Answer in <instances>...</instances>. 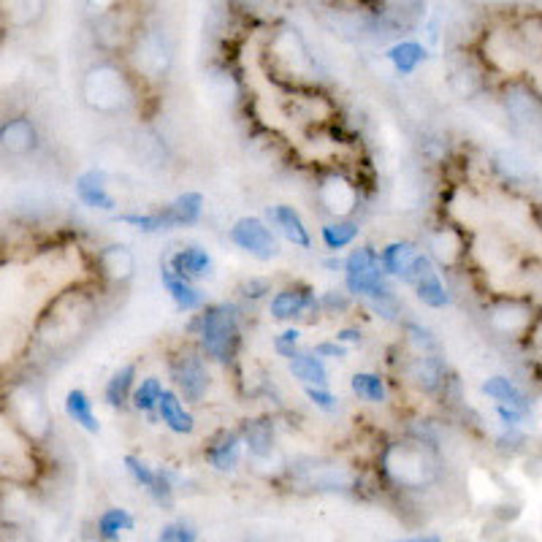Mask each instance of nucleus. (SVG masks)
Returning a JSON list of instances; mask_svg holds the SVG:
<instances>
[{
  "label": "nucleus",
  "mask_w": 542,
  "mask_h": 542,
  "mask_svg": "<svg viewBox=\"0 0 542 542\" xmlns=\"http://www.w3.org/2000/svg\"><path fill=\"white\" fill-rule=\"evenodd\" d=\"M239 307L234 304H206L193 320L190 331L198 337V347L206 361H215L228 366L236 358L239 342H242V328H239Z\"/></svg>",
  "instance_id": "1"
},
{
  "label": "nucleus",
  "mask_w": 542,
  "mask_h": 542,
  "mask_svg": "<svg viewBox=\"0 0 542 542\" xmlns=\"http://www.w3.org/2000/svg\"><path fill=\"white\" fill-rule=\"evenodd\" d=\"M385 477L402 488H426L440 477L437 445L421 440L391 442L380 456Z\"/></svg>",
  "instance_id": "2"
},
{
  "label": "nucleus",
  "mask_w": 542,
  "mask_h": 542,
  "mask_svg": "<svg viewBox=\"0 0 542 542\" xmlns=\"http://www.w3.org/2000/svg\"><path fill=\"white\" fill-rule=\"evenodd\" d=\"M534 49L526 44L515 19H499L491 22L480 33V60L494 71H502L507 76L524 74L532 63Z\"/></svg>",
  "instance_id": "3"
},
{
  "label": "nucleus",
  "mask_w": 542,
  "mask_h": 542,
  "mask_svg": "<svg viewBox=\"0 0 542 542\" xmlns=\"http://www.w3.org/2000/svg\"><path fill=\"white\" fill-rule=\"evenodd\" d=\"M82 95L85 103L95 112L114 114L131 109L136 98H133V85L128 74L112 63H101L87 71L85 82H82Z\"/></svg>",
  "instance_id": "4"
},
{
  "label": "nucleus",
  "mask_w": 542,
  "mask_h": 542,
  "mask_svg": "<svg viewBox=\"0 0 542 542\" xmlns=\"http://www.w3.org/2000/svg\"><path fill=\"white\" fill-rule=\"evenodd\" d=\"M345 290L353 299H383L393 296L396 290L391 285V277L380 266V253H374L372 247H356L345 258Z\"/></svg>",
  "instance_id": "5"
},
{
  "label": "nucleus",
  "mask_w": 542,
  "mask_h": 542,
  "mask_svg": "<svg viewBox=\"0 0 542 542\" xmlns=\"http://www.w3.org/2000/svg\"><path fill=\"white\" fill-rule=\"evenodd\" d=\"M169 377L185 404L204 402L209 393V366L201 347H182L177 356H171Z\"/></svg>",
  "instance_id": "6"
},
{
  "label": "nucleus",
  "mask_w": 542,
  "mask_h": 542,
  "mask_svg": "<svg viewBox=\"0 0 542 542\" xmlns=\"http://www.w3.org/2000/svg\"><path fill=\"white\" fill-rule=\"evenodd\" d=\"M328 9L361 14L372 22H383L388 28H402L421 14L423 0H320Z\"/></svg>",
  "instance_id": "7"
},
{
  "label": "nucleus",
  "mask_w": 542,
  "mask_h": 542,
  "mask_svg": "<svg viewBox=\"0 0 542 542\" xmlns=\"http://www.w3.org/2000/svg\"><path fill=\"white\" fill-rule=\"evenodd\" d=\"M228 239H231L242 253H247L250 258L261 263L274 261V258L280 255V242H277V236H274V231L269 228V223L261 220V217H239V220L231 225Z\"/></svg>",
  "instance_id": "8"
},
{
  "label": "nucleus",
  "mask_w": 542,
  "mask_h": 542,
  "mask_svg": "<svg viewBox=\"0 0 542 542\" xmlns=\"http://www.w3.org/2000/svg\"><path fill=\"white\" fill-rule=\"evenodd\" d=\"M304 312L318 315L320 296H315V290L309 288V285H301V282H293L288 288L277 290L269 299V315L274 320H280V323L304 318Z\"/></svg>",
  "instance_id": "9"
},
{
  "label": "nucleus",
  "mask_w": 542,
  "mask_h": 542,
  "mask_svg": "<svg viewBox=\"0 0 542 542\" xmlns=\"http://www.w3.org/2000/svg\"><path fill=\"white\" fill-rule=\"evenodd\" d=\"M507 117L513 120L515 131L540 139L542 136V103L532 93V87H513L505 98Z\"/></svg>",
  "instance_id": "10"
},
{
  "label": "nucleus",
  "mask_w": 542,
  "mask_h": 542,
  "mask_svg": "<svg viewBox=\"0 0 542 542\" xmlns=\"http://www.w3.org/2000/svg\"><path fill=\"white\" fill-rule=\"evenodd\" d=\"M404 377L426 396L445 391L448 385V364L440 353H418L404 366Z\"/></svg>",
  "instance_id": "11"
},
{
  "label": "nucleus",
  "mask_w": 542,
  "mask_h": 542,
  "mask_svg": "<svg viewBox=\"0 0 542 542\" xmlns=\"http://www.w3.org/2000/svg\"><path fill=\"white\" fill-rule=\"evenodd\" d=\"M318 198L328 215L350 217L353 209H358V187L342 174H328L320 179Z\"/></svg>",
  "instance_id": "12"
},
{
  "label": "nucleus",
  "mask_w": 542,
  "mask_h": 542,
  "mask_svg": "<svg viewBox=\"0 0 542 542\" xmlns=\"http://www.w3.org/2000/svg\"><path fill=\"white\" fill-rule=\"evenodd\" d=\"M242 453H244L242 431L225 429L206 445L204 458L206 464L215 469V472H236L239 464H242Z\"/></svg>",
  "instance_id": "13"
},
{
  "label": "nucleus",
  "mask_w": 542,
  "mask_h": 542,
  "mask_svg": "<svg viewBox=\"0 0 542 542\" xmlns=\"http://www.w3.org/2000/svg\"><path fill=\"white\" fill-rule=\"evenodd\" d=\"M76 198L95 212L117 209V198L109 193V174L103 169H90L76 177Z\"/></svg>",
  "instance_id": "14"
},
{
  "label": "nucleus",
  "mask_w": 542,
  "mask_h": 542,
  "mask_svg": "<svg viewBox=\"0 0 542 542\" xmlns=\"http://www.w3.org/2000/svg\"><path fill=\"white\" fill-rule=\"evenodd\" d=\"M160 282H163V288H166V293L171 296V301L177 304L179 312H201V309L206 307L204 290L198 288L196 282L174 274L166 261L160 263Z\"/></svg>",
  "instance_id": "15"
},
{
  "label": "nucleus",
  "mask_w": 542,
  "mask_h": 542,
  "mask_svg": "<svg viewBox=\"0 0 542 542\" xmlns=\"http://www.w3.org/2000/svg\"><path fill=\"white\" fill-rule=\"evenodd\" d=\"M0 147L14 155V158H22V155H30V152L38 147V131L33 120L28 117H11L0 125Z\"/></svg>",
  "instance_id": "16"
},
{
  "label": "nucleus",
  "mask_w": 542,
  "mask_h": 542,
  "mask_svg": "<svg viewBox=\"0 0 542 542\" xmlns=\"http://www.w3.org/2000/svg\"><path fill=\"white\" fill-rule=\"evenodd\" d=\"M166 263H169L174 274H179V277H185V280L190 282L206 280V277L215 274V261H212V255L206 253L204 247H198V244L182 247V250H177Z\"/></svg>",
  "instance_id": "17"
},
{
  "label": "nucleus",
  "mask_w": 542,
  "mask_h": 542,
  "mask_svg": "<svg viewBox=\"0 0 542 542\" xmlns=\"http://www.w3.org/2000/svg\"><path fill=\"white\" fill-rule=\"evenodd\" d=\"M158 421L179 437H190L196 431V418L185 407V399L174 388H166L158 402Z\"/></svg>",
  "instance_id": "18"
},
{
  "label": "nucleus",
  "mask_w": 542,
  "mask_h": 542,
  "mask_svg": "<svg viewBox=\"0 0 542 542\" xmlns=\"http://www.w3.org/2000/svg\"><path fill=\"white\" fill-rule=\"evenodd\" d=\"M266 217H269V223L280 231V236L285 242H290L293 247H301V250H309V247H312V236H309L307 223L301 220V215L293 209V206L288 204L269 206Z\"/></svg>",
  "instance_id": "19"
},
{
  "label": "nucleus",
  "mask_w": 542,
  "mask_h": 542,
  "mask_svg": "<svg viewBox=\"0 0 542 542\" xmlns=\"http://www.w3.org/2000/svg\"><path fill=\"white\" fill-rule=\"evenodd\" d=\"M244 450L250 453L253 461H266L271 458L274 448H277V431H274V423L263 421V418H255V421H247L242 429Z\"/></svg>",
  "instance_id": "20"
},
{
  "label": "nucleus",
  "mask_w": 542,
  "mask_h": 542,
  "mask_svg": "<svg viewBox=\"0 0 542 542\" xmlns=\"http://www.w3.org/2000/svg\"><path fill=\"white\" fill-rule=\"evenodd\" d=\"M98 269L106 280L128 282L136 271V255L125 244H109L98 253Z\"/></svg>",
  "instance_id": "21"
},
{
  "label": "nucleus",
  "mask_w": 542,
  "mask_h": 542,
  "mask_svg": "<svg viewBox=\"0 0 542 542\" xmlns=\"http://www.w3.org/2000/svg\"><path fill=\"white\" fill-rule=\"evenodd\" d=\"M491 326L505 337H521L526 328L532 326V315L518 301H502V304L491 307Z\"/></svg>",
  "instance_id": "22"
},
{
  "label": "nucleus",
  "mask_w": 542,
  "mask_h": 542,
  "mask_svg": "<svg viewBox=\"0 0 542 542\" xmlns=\"http://www.w3.org/2000/svg\"><path fill=\"white\" fill-rule=\"evenodd\" d=\"M288 372L301 385H328L326 358H320L315 350H299L288 361Z\"/></svg>",
  "instance_id": "23"
},
{
  "label": "nucleus",
  "mask_w": 542,
  "mask_h": 542,
  "mask_svg": "<svg viewBox=\"0 0 542 542\" xmlns=\"http://www.w3.org/2000/svg\"><path fill=\"white\" fill-rule=\"evenodd\" d=\"M136 374H139V366L122 364L120 369L109 377L106 388H103V402L109 404L112 410L128 407V404H131L133 388H136Z\"/></svg>",
  "instance_id": "24"
},
{
  "label": "nucleus",
  "mask_w": 542,
  "mask_h": 542,
  "mask_svg": "<svg viewBox=\"0 0 542 542\" xmlns=\"http://www.w3.org/2000/svg\"><path fill=\"white\" fill-rule=\"evenodd\" d=\"M361 236V225L350 217H334L331 223H326L320 228V239H323V247L328 253H342L347 247H353Z\"/></svg>",
  "instance_id": "25"
},
{
  "label": "nucleus",
  "mask_w": 542,
  "mask_h": 542,
  "mask_svg": "<svg viewBox=\"0 0 542 542\" xmlns=\"http://www.w3.org/2000/svg\"><path fill=\"white\" fill-rule=\"evenodd\" d=\"M418 253H421V250H418L412 242H407V239L385 244L383 253H380V266H383V271L391 277V280H402L404 271L410 269V263L415 261V255Z\"/></svg>",
  "instance_id": "26"
},
{
  "label": "nucleus",
  "mask_w": 542,
  "mask_h": 542,
  "mask_svg": "<svg viewBox=\"0 0 542 542\" xmlns=\"http://www.w3.org/2000/svg\"><path fill=\"white\" fill-rule=\"evenodd\" d=\"M464 253V239L456 228H440L434 231L429 239V255L431 261H437L440 266H453Z\"/></svg>",
  "instance_id": "27"
},
{
  "label": "nucleus",
  "mask_w": 542,
  "mask_h": 542,
  "mask_svg": "<svg viewBox=\"0 0 542 542\" xmlns=\"http://www.w3.org/2000/svg\"><path fill=\"white\" fill-rule=\"evenodd\" d=\"M385 57H388V63H391L396 74L412 76L426 63V49L418 41H399L385 52Z\"/></svg>",
  "instance_id": "28"
},
{
  "label": "nucleus",
  "mask_w": 542,
  "mask_h": 542,
  "mask_svg": "<svg viewBox=\"0 0 542 542\" xmlns=\"http://www.w3.org/2000/svg\"><path fill=\"white\" fill-rule=\"evenodd\" d=\"M412 290H415V296H418V301H421L423 307L445 309L450 304V293L448 288H445V282H442L440 271L437 269L426 271L421 280L412 285Z\"/></svg>",
  "instance_id": "29"
},
{
  "label": "nucleus",
  "mask_w": 542,
  "mask_h": 542,
  "mask_svg": "<svg viewBox=\"0 0 542 542\" xmlns=\"http://www.w3.org/2000/svg\"><path fill=\"white\" fill-rule=\"evenodd\" d=\"M483 66L477 63L475 57L464 55L461 57V63L453 68V74H450V87L456 90L458 95H464V98H472V95L480 93V87H483Z\"/></svg>",
  "instance_id": "30"
},
{
  "label": "nucleus",
  "mask_w": 542,
  "mask_h": 542,
  "mask_svg": "<svg viewBox=\"0 0 542 542\" xmlns=\"http://www.w3.org/2000/svg\"><path fill=\"white\" fill-rule=\"evenodd\" d=\"M114 220H117V223L131 225L133 231H139V234H160V231L177 228L169 206H163L158 212H144V215H131V212H125V215H117Z\"/></svg>",
  "instance_id": "31"
},
{
  "label": "nucleus",
  "mask_w": 542,
  "mask_h": 542,
  "mask_svg": "<svg viewBox=\"0 0 542 542\" xmlns=\"http://www.w3.org/2000/svg\"><path fill=\"white\" fill-rule=\"evenodd\" d=\"M95 529H98V537L101 540H120L125 532H133L136 529V518H133L131 510H125V507H109V510H103L101 515H98V524H95Z\"/></svg>",
  "instance_id": "32"
},
{
  "label": "nucleus",
  "mask_w": 542,
  "mask_h": 542,
  "mask_svg": "<svg viewBox=\"0 0 542 542\" xmlns=\"http://www.w3.org/2000/svg\"><path fill=\"white\" fill-rule=\"evenodd\" d=\"M66 412H68V418H71L79 429H85L87 434H98V431H101V421L95 418L93 402H90V396H87L82 388L68 391Z\"/></svg>",
  "instance_id": "33"
},
{
  "label": "nucleus",
  "mask_w": 542,
  "mask_h": 542,
  "mask_svg": "<svg viewBox=\"0 0 542 542\" xmlns=\"http://www.w3.org/2000/svg\"><path fill=\"white\" fill-rule=\"evenodd\" d=\"M350 391L366 404H385L388 402V385L385 377L377 372H356L350 380Z\"/></svg>",
  "instance_id": "34"
},
{
  "label": "nucleus",
  "mask_w": 542,
  "mask_h": 542,
  "mask_svg": "<svg viewBox=\"0 0 542 542\" xmlns=\"http://www.w3.org/2000/svg\"><path fill=\"white\" fill-rule=\"evenodd\" d=\"M6 22L14 28H28L33 25L44 9H47V0H0Z\"/></svg>",
  "instance_id": "35"
},
{
  "label": "nucleus",
  "mask_w": 542,
  "mask_h": 542,
  "mask_svg": "<svg viewBox=\"0 0 542 542\" xmlns=\"http://www.w3.org/2000/svg\"><path fill=\"white\" fill-rule=\"evenodd\" d=\"M483 393H486L488 399H494L496 404H505V407H513V410L526 412L529 410V404H526V396L518 388H515L507 377H488L486 383H483Z\"/></svg>",
  "instance_id": "36"
},
{
  "label": "nucleus",
  "mask_w": 542,
  "mask_h": 542,
  "mask_svg": "<svg viewBox=\"0 0 542 542\" xmlns=\"http://www.w3.org/2000/svg\"><path fill=\"white\" fill-rule=\"evenodd\" d=\"M163 391H166V388L160 383V377H147V380H141V383L133 388L131 407L136 412L150 415V421H155V418H158V402Z\"/></svg>",
  "instance_id": "37"
},
{
  "label": "nucleus",
  "mask_w": 542,
  "mask_h": 542,
  "mask_svg": "<svg viewBox=\"0 0 542 542\" xmlns=\"http://www.w3.org/2000/svg\"><path fill=\"white\" fill-rule=\"evenodd\" d=\"M204 196L198 190H187L182 196H177L169 204L171 217L177 225H196L204 217Z\"/></svg>",
  "instance_id": "38"
},
{
  "label": "nucleus",
  "mask_w": 542,
  "mask_h": 542,
  "mask_svg": "<svg viewBox=\"0 0 542 542\" xmlns=\"http://www.w3.org/2000/svg\"><path fill=\"white\" fill-rule=\"evenodd\" d=\"M122 464H125V469H128V475L139 483L144 491H150L152 486H155V480H158V469L150 467L147 461L141 456H133V453H128V456L122 458Z\"/></svg>",
  "instance_id": "39"
},
{
  "label": "nucleus",
  "mask_w": 542,
  "mask_h": 542,
  "mask_svg": "<svg viewBox=\"0 0 542 542\" xmlns=\"http://www.w3.org/2000/svg\"><path fill=\"white\" fill-rule=\"evenodd\" d=\"M404 334H407V342H410L418 353H437V350H440L437 337L431 334L429 328H423L421 323H412V320H407V323H404Z\"/></svg>",
  "instance_id": "40"
},
{
  "label": "nucleus",
  "mask_w": 542,
  "mask_h": 542,
  "mask_svg": "<svg viewBox=\"0 0 542 542\" xmlns=\"http://www.w3.org/2000/svg\"><path fill=\"white\" fill-rule=\"evenodd\" d=\"M160 542H196L198 532L196 526L187 524V521H171V524H163L158 532Z\"/></svg>",
  "instance_id": "41"
},
{
  "label": "nucleus",
  "mask_w": 542,
  "mask_h": 542,
  "mask_svg": "<svg viewBox=\"0 0 542 542\" xmlns=\"http://www.w3.org/2000/svg\"><path fill=\"white\" fill-rule=\"evenodd\" d=\"M350 307H353V296L350 293H342V290L320 293V312H326V315H342Z\"/></svg>",
  "instance_id": "42"
},
{
  "label": "nucleus",
  "mask_w": 542,
  "mask_h": 542,
  "mask_svg": "<svg viewBox=\"0 0 542 542\" xmlns=\"http://www.w3.org/2000/svg\"><path fill=\"white\" fill-rule=\"evenodd\" d=\"M299 342H301V331L299 328H285L282 334H277L274 337V353L280 358H285V361H290V358L299 353Z\"/></svg>",
  "instance_id": "43"
},
{
  "label": "nucleus",
  "mask_w": 542,
  "mask_h": 542,
  "mask_svg": "<svg viewBox=\"0 0 542 542\" xmlns=\"http://www.w3.org/2000/svg\"><path fill=\"white\" fill-rule=\"evenodd\" d=\"M304 393H307V399L318 410L323 412H337L339 410V399L334 393L328 391V385H304Z\"/></svg>",
  "instance_id": "44"
},
{
  "label": "nucleus",
  "mask_w": 542,
  "mask_h": 542,
  "mask_svg": "<svg viewBox=\"0 0 542 542\" xmlns=\"http://www.w3.org/2000/svg\"><path fill=\"white\" fill-rule=\"evenodd\" d=\"M239 293H242L244 299L261 301L274 293V285H271L269 277H247V280H242V285H239Z\"/></svg>",
  "instance_id": "45"
},
{
  "label": "nucleus",
  "mask_w": 542,
  "mask_h": 542,
  "mask_svg": "<svg viewBox=\"0 0 542 542\" xmlns=\"http://www.w3.org/2000/svg\"><path fill=\"white\" fill-rule=\"evenodd\" d=\"M496 160H499V169L505 171L510 179L529 177V166H526V160L521 158V155H515V152H499Z\"/></svg>",
  "instance_id": "46"
},
{
  "label": "nucleus",
  "mask_w": 542,
  "mask_h": 542,
  "mask_svg": "<svg viewBox=\"0 0 542 542\" xmlns=\"http://www.w3.org/2000/svg\"><path fill=\"white\" fill-rule=\"evenodd\" d=\"M369 307L374 309V315H380L388 323H396L399 315H402V304H399V296H383V299H369Z\"/></svg>",
  "instance_id": "47"
},
{
  "label": "nucleus",
  "mask_w": 542,
  "mask_h": 542,
  "mask_svg": "<svg viewBox=\"0 0 542 542\" xmlns=\"http://www.w3.org/2000/svg\"><path fill=\"white\" fill-rule=\"evenodd\" d=\"M312 350H315L320 358H334V361H345L347 358V347L342 345V342H337V339H323V342H318Z\"/></svg>",
  "instance_id": "48"
},
{
  "label": "nucleus",
  "mask_w": 542,
  "mask_h": 542,
  "mask_svg": "<svg viewBox=\"0 0 542 542\" xmlns=\"http://www.w3.org/2000/svg\"><path fill=\"white\" fill-rule=\"evenodd\" d=\"M524 74L529 76V87H532V93L542 101V60H532Z\"/></svg>",
  "instance_id": "49"
},
{
  "label": "nucleus",
  "mask_w": 542,
  "mask_h": 542,
  "mask_svg": "<svg viewBox=\"0 0 542 542\" xmlns=\"http://www.w3.org/2000/svg\"><path fill=\"white\" fill-rule=\"evenodd\" d=\"M334 339L342 342V345H358V342H361V328H356V326L339 328L337 334H334Z\"/></svg>",
  "instance_id": "50"
},
{
  "label": "nucleus",
  "mask_w": 542,
  "mask_h": 542,
  "mask_svg": "<svg viewBox=\"0 0 542 542\" xmlns=\"http://www.w3.org/2000/svg\"><path fill=\"white\" fill-rule=\"evenodd\" d=\"M323 266H326L331 274H337V271L345 269V261H342V258H337V253H331V258H326V261H323Z\"/></svg>",
  "instance_id": "51"
},
{
  "label": "nucleus",
  "mask_w": 542,
  "mask_h": 542,
  "mask_svg": "<svg viewBox=\"0 0 542 542\" xmlns=\"http://www.w3.org/2000/svg\"><path fill=\"white\" fill-rule=\"evenodd\" d=\"M415 542H437L442 540V537H437V534H418V537H412Z\"/></svg>",
  "instance_id": "52"
},
{
  "label": "nucleus",
  "mask_w": 542,
  "mask_h": 542,
  "mask_svg": "<svg viewBox=\"0 0 542 542\" xmlns=\"http://www.w3.org/2000/svg\"><path fill=\"white\" fill-rule=\"evenodd\" d=\"M6 25V14H3V6H0V28Z\"/></svg>",
  "instance_id": "53"
}]
</instances>
